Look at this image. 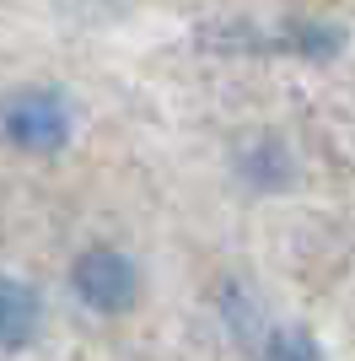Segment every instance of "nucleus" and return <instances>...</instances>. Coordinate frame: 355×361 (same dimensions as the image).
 Wrapping results in <instances>:
<instances>
[{
	"mask_svg": "<svg viewBox=\"0 0 355 361\" xmlns=\"http://www.w3.org/2000/svg\"><path fill=\"white\" fill-rule=\"evenodd\" d=\"M75 135V114L54 87H16L0 97V140L22 157H54Z\"/></svg>",
	"mask_w": 355,
	"mask_h": 361,
	"instance_id": "1",
	"label": "nucleus"
},
{
	"mask_svg": "<svg viewBox=\"0 0 355 361\" xmlns=\"http://www.w3.org/2000/svg\"><path fill=\"white\" fill-rule=\"evenodd\" d=\"M70 291H75L81 307H92V313H103V318H118V313H130L135 302H140V270H135L130 254L97 243L87 254H75Z\"/></svg>",
	"mask_w": 355,
	"mask_h": 361,
	"instance_id": "2",
	"label": "nucleus"
},
{
	"mask_svg": "<svg viewBox=\"0 0 355 361\" xmlns=\"http://www.w3.org/2000/svg\"><path fill=\"white\" fill-rule=\"evenodd\" d=\"M44 329V297L22 275H0V356L27 350Z\"/></svg>",
	"mask_w": 355,
	"mask_h": 361,
	"instance_id": "3",
	"label": "nucleus"
},
{
	"mask_svg": "<svg viewBox=\"0 0 355 361\" xmlns=\"http://www.w3.org/2000/svg\"><path fill=\"white\" fill-rule=\"evenodd\" d=\"M259 361H323V350L307 329H269Z\"/></svg>",
	"mask_w": 355,
	"mask_h": 361,
	"instance_id": "4",
	"label": "nucleus"
}]
</instances>
